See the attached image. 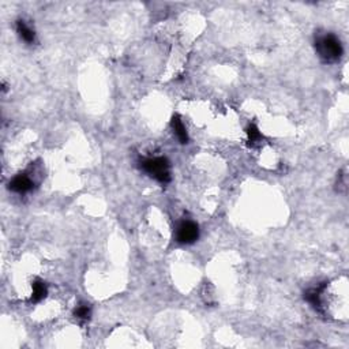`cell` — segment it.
<instances>
[{"label":"cell","instance_id":"obj_1","mask_svg":"<svg viewBox=\"0 0 349 349\" xmlns=\"http://www.w3.org/2000/svg\"><path fill=\"white\" fill-rule=\"evenodd\" d=\"M315 49L318 52L321 59L325 62L333 63L337 62L340 57L343 56V45L337 37L332 33H326L324 36H319L315 41Z\"/></svg>","mask_w":349,"mask_h":349},{"label":"cell","instance_id":"obj_2","mask_svg":"<svg viewBox=\"0 0 349 349\" xmlns=\"http://www.w3.org/2000/svg\"><path fill=\"white\" fill-rule=\"evenodd\" d=\"M142 168L146 174H149L152 177L160 181V183H168L171 180L170 161L165 157H154L142 161Z\"/></svg>","mask_w":349,"mask_h":349},{"label":"cell","instance_id":"obj_3","mask_svg":"<svg viewBox=\"0 0 349 349\" xmlns=\"http://www.w3.org/2000/svg\"><path fill=\"white\" fill-rule=\"evenodd\" d=\"M199 237V226L194 221H183L176 229V240L181 244H191Z\"/></svg>","mask_w":349,"mask_h":349},{"label":"cell","instance_id":"obj_4","mask_svg":"<svg viewBox=\"0 0 349 349\" xmlns=\"http://www.w3.org/2000/svg\"><path fill=\"white\" fill-rule=\"evenodd\" d=\"M33 185H34L33 180L27 174H21L11 180L10 190L14 191V192H18V194H25V192H29L33 188Z\"/></svg>","mask_w":349,"mask_h":349},{"label":"cell","instance_id":"obj_5","mask_svg":"<svg viewBox=\"0 0 349 349\" xmlns=\"http://www.w3.org/2000/svg\"><path fill=\"white\" fill-rule=\"evenodd\" d=\"M16 31H18V34H19V37H21L22 40L25 42H27V44H33L34 40H36V33H34V30H33L30 26L27 25L23 19L16 21Z\"/></svg>","mask_w":349,"mask_h":349},{"label":"cell","instance_id":"obj_6","mask_svg":"<svg viewBox=\"0 0 349 349\" xmlns=\"http://www.w3.org/2000/svg\"><path fill=\"white\" fill-rule=\"evenodd\" d=\"M172 129H174L176 137L179 139L181 144H187L188 142V134H187V130H185V126L181 122V119L176 115L172 118Z\"/></svg>","mask_w":349,"mask_h":349},{"label":"cell","instance_id":"obj_7","mask_svg":"<svg viewBox=\"0 0 349 349\" xmlns=\"http://www.w3.org/2000/svg\"><path fill=\"white\" fill-rule=\"evenodd\" d=\"M31 288H33V292H31L30 302H33V303L41 302L42 299L46 296V293H48V288H46L45 283L41 281V280H36L33 283V285H31Z\"/></svg>","mask_w":349,"mask_h":349},{"label":"cell","instance_id":"obj_8","mask_svg":"<svg viewBox=\"0 0 349 349\" xmlns=\"http://www.w3.org/2000/svg\"><path fill=\"white\" fill-rule=\"evenodd\" d=\"M247 135H248V141H250L251 144H257L258 141H261V139L263 138L261 131H259V129H258L255 124H250V126L247 127Z\"/></svg>","mask_w":349,"mask_h":349},{"label":"cell","instance_id":"obj_9","mask_svg":"<svg viewBox=\"0 0 349 349\" xmlns=\"http://www.w3.org/2000/svg\"><path fill=\"white\" fill-rule=\"evenodd\" d=\"M90 313H92V311H90V307H87V306L82 304V306H78V307L75 308L74 315H75L78 319L87 321V319L90 318Z\"/></svg>","mask_w":349,"mask_h":349}]
</instances>
